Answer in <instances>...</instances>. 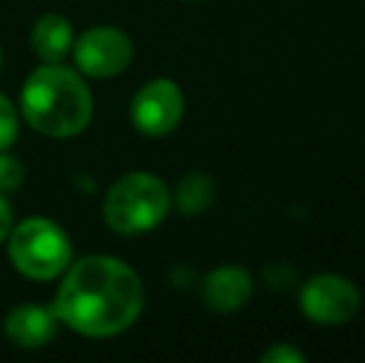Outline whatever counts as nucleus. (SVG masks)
I'll list each match as a JSON object with an SVG mask.
<instances>
[{"instance_id": "1", "label": "nucleus", "mask_w": 365, "mask_h": 363, "mask_svg": "<svg viewBox=\"0 0 365 363\" xmlns=\"http://www.w3.org/2000/svg\"><path fill=\"white\" fill-rule=\"evenodd\" d=\"M58 321L90 339L127 331L145 309V286L130 264L90 254L65 269L53 301Z\"/></svg>"}, {"instance_id": "6", "label": "nucleus", "mask_w": 365, "mask_h": 363, "mask_svg": "<svg viewBox=\"0 0 365 363\" xmlns=\"http://www.w3.org/2000/svg\"><path fill=\"white\" fill-rule=\"evenodd\" d=\"M75 65L87 78H115L125 73L132 63V40L127 33L112 25H97L80 35L73 43Z\"/></svg>"}, {"instance_id": "3", "label": "nucleus", "mask_w": 365, "mask_h": 363, "mask_svg": "<svg viewBox=\"0 0 365 363\" xmlns=\"http://www.w3.org/2000/svg\"><path fill=\"white\" fill-rule=\"evenodd\" d=\"M172 207V192L149 172H130L110 187L102 204L105 224L117 234L135 237L157 229Z\"/></svg>"}, {"instance_id": "15", "label": "nucleus", "mask_w": 365, "mask_h": 363, "mask_svg": "<svg viewBox=\"0 0 365 363\" xmlns=\"http://www.w3.org/2000/svg\"><path fill=\"white\" fill-rule=\"evenodd\" d=\"M10 229H13V209H10L8 199H5V194L0 192V244L8 239Z\"/></svg>"}, {"instance_id": "17", "label": "nucleus", "mask_w": 365, "mask_h": 363, "mask_svg": "<svg viewBox=\"0 0 365 363\" xmlns=\"http://www.w3.org/2000/svg\"><path fill=\"white\" fill-rule=\"evenodd\" d=\"M187 3H197V0H187Z\"/></svg>"}, {"instance_id": "4", "label": "nucleus", "mask_w": 365, "mask_h": 363, "mask_svg": "<svg viewBox=\"0 0 365 363\" xmlns=\"http://www.w3.org/2000/svg\"><path fill=\"white\" fill-rule=\"evenodd\" d=\"M8 257L15 272L33 281H53L73 264L70 237L45 217H30L8 234Z\"/></svg>"}, {"instance_id": "16", "label": "nucleus", "mask_w": 365, "mask_h": 363, "mask_svg": "<svg viewBox=\"0 0 365 363\" xmlns=\"http://www.w3.org/2000/svg\"><path fill=\"white\" fill-rule=\"evenodd\" d=\"M0 70H3V50H0Z\"/></svg>"}, {"instance_id": "12", "label": "nucleus", "mask_w": 365, "mask_h": 363, "mask_svg": "<svg viewBox=\"0 0 365 363\" xmlns=\"http://www.w3.org/2000/svg\"><path fill=\"white\" fill-rule=\"evenodd\" d=\"M20 132V115L5 95H0V152L15 145Z\"/></svg>"}, {"instance_id": "7", "label": "nucleus", "mask_w": 365, "mask_h": 363, "mask_svg": "<svg viewBox=\"0 0 365 363\" xmlns=\"http://www.w3.org/2000/svg\"><path fill=\"white\" fill-rule=\"evenodd\" d=\"M130 117L137 132L164 137L179 127L184 117V95L174 80L157 78L137 90L130 105Z\"/></svg>"}, {"instance_id": "10", "label": "nucleus", "mask_w": 365, "mask_h": 363, "mask_svg": "<svg viewBox=\"0 0 365 363\" xmlns=\"http://www.w3.org/2000/svg\"><path fill=\"white\" fill-rule=\"evenodd\" d=\"M30 43H33L35 55L43 63H63L75 43L73 25L63 15L48 13L43 18H38V23L33 25Z\"/></svg>"}, {"instance_id": "2", "label": "nucleus", "mask_w": 365, "mask_h": 363, "mask_svg": "<svg viewBox=\"0 0 365 363\" xmlns=\"http://www.w3.org/2000/svg\"><path fill=\"white\" fill-rule=\"evenodd\" d=\"M20 112L35 132L55 140L75 137L92 120V92L75 70L40 65L20 90Z\"/></svg>"}, {"instance_id": "8", "label": "nucleus", "mask_w": 365, "mask_h": 363, "mask_svg": "<svg viewBox=\"0 0 365 363\" xmlns=\"http://www.w3.org/2000/svg\"><path fill=\"white\" fill-rule=\"evenodd\" d=\"M254 296V279L249 269L239 264H224L212 269L202 281V301L217 314H231L244 309Z\"/></svg>"}, {"instance_id": "13", "label": "nucleus", "mask_w": 365, "mask_h": 363, "mask_svg": "<svg viewBox=\"0 0 365 363\" xmlns=\"http://www.w3.org/2000/svg\"><path fill=\"white\" fill-rule=\"evenodd\" d=\"M25 180V167L18 157L8 155V150L0 152V192H15Z\"/></svg>"}, {"instance_id": "14", "label": "nucleus", "mask_w": 365, "mask_h": 363, "mask_svg": "<svg viewBox=\"0 0 365 363\" xmlns=\"http://www.w3.org/2000/svg\"><path fill=\"white\" fill-rule=\"evenodd\" d=\"M306 356L291 344H274L261 354V363H303Z\"/></svg>"}, {"instance_id": "5", "label": "nucleus", "mask_w": 365, "mask_h": 363, "mask_svg": "<svg viewBox=\"0 0 365 363\" xmlns=\"http://www.w3.org/2000/svg\"><path fill=\"white\" fill-rule=\"evenodd\" d=\"M298 304L313 324L343 326L361 311V291L341 274H316L303 281Z\"/></svg>"}, {"instance_id": "11", "label": "nucleus", "mask_w": 365, "mask_h": 363, "mask_svg": "<svg viewBox=\"0 0 365 363\" xmlns=\"http://www.w3.org/2000/svg\"><path fill=\"white\" fill-rule=\"evenodd\" d=\"M214 199H217V187L212 177L204 172H189L174 189V207L184 217L204 214L214 204Z\"/></svg>"}, {"instance_id": "9", "label": "nucleus", "mask_w": 365, "mask_h": 363, "mask_svg": "<svg viewBox=\"0 0 365 363\" xmlns=\"http://www.w3.org/2000/svg\"><path fill=\"white\" fill-rule=\"evenodd\" d=\"M3 331L18 349H43L58 334V314L53 306L20 304L8 311Z\"/></svg>"}]
</instances>
